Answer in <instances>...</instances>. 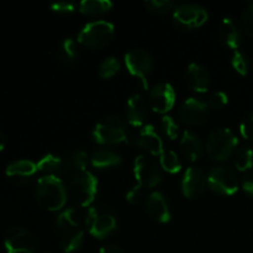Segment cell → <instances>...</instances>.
I'll return each mask as SVG.
<instances>
[{"label":"cell","instance_id":"cell-1","mask_svg":"<svg viewBox=\"0 0 253 253\" xmlns=\"http://www.w3.org/2000/svg\"><path fill=\"white\" fill-rule=\"evenodd\" d=\"M35 194L39 204L49 211H58L67 203V188L61 178L42 175L35 188Z\"/></svg>","mask_w":253,"mask_h":253},{"label":"cell","instance_id":"cell-2","mask_svg":"<svg viewBox=\"0 0 253 253\" xmlns=\"http://www.w3.org/2000/svg\"><path fill=\"white\" fill-rule=\"evenodd\" d=\"M98 192V179L88 170L76 172L69 179L67 187V194L72 202L82 208L89 207L94 202Z\"/></svg>","mask_w":253,"mask_h":253},{"label":"cell","instance_id":"cell-3","mask_svg":"<svg viewBox=\"0 0 253 253\" xmlns=\"http://www.w3.org/2000/svg\"><path fill=\"white\" fill-rule=\"evenodd\" d=\"M93 140L100 145H118L128 140V131L125 121L115 115L101 119L91 131Z\"/></svg>","mask_w":253,"mask_h":253},{"label":"cell","instance_id":"cell-4","mask_svg":"<svg viewBox=\"0 0 253 253\" xmlns=\"http://www.w3.org/2000/svg\"><path fill=\"white\" fill-rule=\"evenodd\" d=\"M85 226L89 234L95 239H105L118 227V221L113 210L106 205H94L85 215Z\"/></svg>","mask_w":253,"mask_h":253},{"label":"cell","instance_id":"cell-5","mask_svg":"<svg viewBox=\"0 0 253 253\" xmlns=\"http://www.w3.org/2000/svg\"><path fill=\"white\" fill-rule=\"evenodd\" d=\"M237 143V137L230 128H217L209 133L205 148L212 160L225 161L234 155Z\"/></svg>","mask_w":253,"mask_h":253},{"label":"cell","instance_id":"cell-6","mask_svg":"<svg viewBox=\"0 0 253 253\" xmlns=\"http://www.w3.org/2000/svg\"><path fill=\"white\" fill-rule=\"evenodd\" d=\"M114 36V25L105 20L88 22L78 34V42L88 48L96 49L106 46Z\"/></svg>","mask_w":253,"mask_h":253},{"label":"cell","instance_id":"cell-7","mask_svg":"<svg viewBox=\"0 0 253 253\" xmlns=\"http://www.w3.org/2000/svg\"><path fill=\"white\" fill-rule=\"evenodd\" d=\"M209 14L207 9L199 4L184 2L179 4L173 10V22L175 26L184 31L195 30L207 22Z\"/></svg>","mask_w":253,"mask_h":253},{"label":"cell","instance_id":"cell-8","mask_svg":"<svg viewBox=\"0 0 253 253\" xmlns=\"http://www.w3.org/2000/svg\"><path fill=\"white\" fill-rule=\"evenodd\" d=\"M239 177L227 166H215L208 173V187L220 195H232L239 190Z\"/></svg>","mask_w":253,"mask_h":253},{"label":"cell","instance_id":"cell-9","mask_svg":"<svg viewBox=\"0 0 253 253\" xmlns=\"http://www.w3.org/2000/svg\"><path fill=\"white\" fill-rule=\"evenodd\" d=\"M125 64L127 71L141 79L143 88L147 89V77L155 67L152 56L143 48H132L125 54Z\"/></svg>","mask_w":253,"mask_h":253},{"label":"cell","instance_id":"cell-10","mask_svg":"<svg viewBox=\"0 0 253 253\" xmlns=\"http://www.w3.org/2000/svg\"><path fill=\"white\" fill-rule=\"evenodd\" d=\"M133 174L138 185L145 188H153L162 180L161 168L155 158L147 155H141L133 162Z\"/></svg>","mask_w":253,"mask_h":253},{"label":"cell","instance_id":"cell-11","mask_svg":"<svg viewBox=\"0 0 253 253\" xmlns=\"http://www.w3.org/2000/svg\"><path fill=\"white\" fill-rule=\"evenodd\" d=\"M4 246L7 253H35L36 242L29 230L14 226L5 234Z\"/></svg>","mask_w":253,"mask_h":253},{"label":"cell","instance_id":"cell-12","mask_svg":"<svg viewBox=\"0 0 253 253\" xmlns=\"http://www.w3.org/2000/svg\"><path fill=\"white\" fill-rule=\"evenodd\" d=\"M148 104L156 113H168L175 104V91L172 84H156L148 94Z\"/></svg>","mask_w":253,"mask_h":253},{"label":"cell","instance_id":"cell-13","mask_svg":"<svg viewBox=\"0 0 253 253\" xmlns=\"http://www.w3.org/2000/svg\"><path fill=\"white\" fill-rule=\"evenodd\" d=\"M208 110L209 106L207 101L192 96L183 101L179 109V118L187 125H199L208 118Z\"/></svg>","mask_w":253,"mask_h":253},{"label":"cell","instance_id":"cell-14","mask_svg":"<svg viewBox=\"0 0 253 253\" xmlns=\"http://www.w3.org/2000/svg\"><path fill=\"white\" fill-rule=\"evenodd\" d=\"M208 184V175L202 168L189 167L184 172L182 179V193L184 197L193 199L204 192Z\"/></svg>","mask_w":253,"mask_h":253},{"label":"cell","instance_id":"cell-15","mask_svg":"<svg viewBox=\"0 0 253 253\" xmlns=\"http://www.w3.org/2000/svg\"><path fill=\"white\" fill-rule=\"evenodd\" d=\"M37 165L29 160H17L7 165L6 175L14 184L25 185L30 183L37 172Z\"/></svg>","mask_w":253,"mask_h":253},{"label":"cell","instance_id":"cell-16","mask_svg":"<svg viewBox=\"0 0 253 253\" xmlns=\"http://www.w3.org/2000/svg\"><path fill=\"white\" fill-rule=\"evenodd\" d=\"M135 143L153 156H160L165 151L162 138L152 125H145L140 128L135 137Z\"/></svg>","mask_w":253,"mask_h":253},{"label":"cell","instance_id":"cell-17","mask_svg":"<svg viewBox=\"0 0 253 253\" xmlns=\"http://www.w3.org/2000/svg\"><path fill=\"white\" fill-rule=\"evenodd\" d=\"M146 211L158 222H168L170 220V210L168 207V202L165 195L161 192H152L145 202Z\"/></svg>","mask_w":253,"mask_h":253},{"label":"cell","instance_id":"cell-18","mask_svg":"<svg viewBox=\"0 0 253 253\" xmlns=\"http://www.w3.org/2000/svg\"><path fill=\"white\" fill-rule=\"evenodd\" d=\"M147 101L140 93H135L130 96L126 105V118L128 124L133 127L143 125L147 118Z\"/></svg>","mask_w":253,"mask_h":253},{"label":"cell","instance_id":"cell-19","mask_svg":"<svg viewBox=\"0 0 253 253\" xmlns=\"http://www.w3.org/2000/svg\"><path fill=\"white\" fill-rule=\"evenodd\" d=\"M187 84L192 90L197 93H205L210 85V76L204 66L197 62H192L188 66L185 73Z\"/></svg>","mask_w":253,"mask_h":253},{"label":"cell","instance_id":"cell-20","mask_svg":"<svg viewBox=\"0 0 253 253\" xmlns=\"http://www.w3.org/2000/svg\"><path fill=\"white\" fill-rule=\"evenodd\" d=\"M36 165L40 172L44 173L46 175H52V177L59 178L61 175L66 174L71 170L68 161L59 157V156L53 155V153H49V155L42 157Z\"/></svg>","mask_w":253,"mask_h":253},{"label":"cell","instance_id":"cell-21","mask_svg":"<svg viewBox=\"0 0 253 253\" xmlns=\"http://www.w3.org/2000/svg\"><path fill=\"white\" fill-rule=\"evenodd\" d=\"M219 39L222 44L236 51L241 44L242 35L236 22L230 17H225L219 26Z\"/></svg>","mask_w":253,"mask_h":253},{"label":"cell","instance_id":"cell-22","mask_svg":"<svg viewBox=\"0 0 253 253\" xmlns=\"http://www.w3.org/2000/svg\"><path fill=\"white\" fill-rule=\"evenodd\" d=\"M203 150H204L203 143L197 133L193 131L183 132L182 138H180V151L188 161L195 162L199 160L203 155Z\"/></svg>","mask_w":253,"mask_h":253},{"label":"cell","instance_id":"cell-23","mask_svg":"<svg viewBox=\"0 0 253 253\" xmlns=\"http://www.w3.org/2000/svg\"><path fill=\"white\" fill-rule=\"evenodd\" d=\"M90 163L94 168L105 169V168L116 167L121 163V157L118 152L109 148H100L94 151L90 156Z\"/></svg>","mask_w":253,"mask_h":253},{"label":"cell","instance_id":"cell-24","mask_svg":"<svg viewBox=\"0 0 253 253\" xmlns=\"http://www.w3.org/2000/svg\"><path fill=\"white\" fill-rule=\"evenodd\" d=\"M111 7L113 2L109 0H83L78 5V9L82 14L91 17L105 14Z\"/></svg>","mask_w":253,"mask_h":253},{"label":"cell","instance_id":"cell-25","mask_svg":"<svg viewBox=\"0 0 253 253\" xmlns=\"http://www.w3.org/2000/svg\"><path fill=\"white\" fill-rule=\"evenodd\" d=\"M84 232L81 227H76L69 231L64 232L61 239V246L66 253H72L81 249L83 245Z\"/></svg>","mask_w":253,"mask_h":253},{"label":"cell","instance_id":"cell-26","mask_svg":"<svg viewBox=\"0 0 253 253\" xmlns=\"http://www.w3.org/2000/svg\"><path fill=\"white\" fill-rule=\"evenodd\" d=\"M76 227H79V214L73 208H68V209L63 210L57 216L56 229L62 234L72 229H76Z\"/></svg>","mask_w":253,"mask_h":253},{"label":"cell","instance_id":"cell-27","mask_svg":"<svg viewBox=\"0 0 253 253\" xmlns=\"http://www.w3.org/2000/svg\"><path fill=\"white\" fill-rule=\"evenodd\" d=\"M78 43L73 39H71V37L61 41V43L58 44V48H57V58L62 63H71V62H73L77 58V56H78Z\"/></svg>","mask_w":253,"mask_h":253},{"label":"cell","instance_id":"cell-28","mask_svg":"<svg viewBox=\"0 0 253 253\" xmlns=\"http://www.w3.org/2000/svg\"><path fill=\"white\" fill-rule=\"evenodd\" d=\"M234 165L241 172H249L253 166V150L250 146H241L234 153Z\"/></svg>","mask_w":253,"mask_h":253},{"label":"cell","instance_id":"cell-29","mask_svg":"<svg viewBox=\"0 0 253 253\" xmlns=\"http://www.w3.org/2000/svg\"><path fill=\"white\" fill-rule=\"evenodd\" d=\"M160 165L166 172L172 173V174L179 172L180 168H182V162H180L179 156L177 155V152L172 150H165L161 153Z\"/></svg>","mask_w":253,"mask_h":253},{"label":"cell","instance_id":"cell-30","mask_svg":"<svg viewBox=\"0 0 253 253\" xmlns=\"http://www.w3.org/2000/svg\"><path fill=\"white\" fill-rule=\"evenodd\" d=\"M120 71V62L116 57L109 56L101 61L99 66V76L103 79H109Z\"/></svg>","mask_w":253,"mask_h":253},{"label":"cell","instance_id":"cell-31","mask_svg":"<svg viewBox=\"0 0 253 253\" xmlns=\"http://www.w3.org/2000/svg\"><path fill=\"white\" fill-rule=\"evenodd\" d=\"M89 160L86 152L84 150H76L67 161H68V165L71 169L77 170V172H83L86 170V166H88Z\"/></svg>","mask_w":253,"mask_h":253},{"label":"cell","instance_id":"cell-32","mask_svg":"<svg viewBox=\"0 0 253 253\" xmlns=\"http://www.w3.org/2000/svg\"><path fill=\"white\" fill-rule=\"evenodd\" d=\"M146 9L155 14H167L170 10H174V4L170 0H146L143 2Z\"/></svg>","mask_w":253,"mask_h":253},{"label":"cell","instance_id":"cell-33","mask_svg":"<svg viewBox=\"0 0 253 253\" xmlns=\"http://www.w3.org/2000/svg\"><path fill=\"white\" fill-rule=\"evenodd\" d=\"M161 128H162L165 136H167L169 140H175L179 133V126L175 123L174 119L169 115H165L161 120Z\"/></svg>","mask_w":253,"mask_h":253},{"label":"cell","instance_id":"cell-34","mask_svg":"<svg viewBox=\"0 0 253 253\" xmlns=\"http://www.w3.org/2000/svg\"><path fill=\"white\" fill-rule=\"evenodd\" d=\"M231 64L235 71L239 74H241V76H246L247 72H249V61H247V57L241 51H239V49L234 51V53H232Z\"/></svg>","mask_w":253,"mask_h":253},{"label":"cell","instance_id":"cell-35","mask_svg":"<svg viewBox=\"0 0 253 253\" xmlns=\"http://www.w3.org/2000/svg\"><path fill=\"white\" fill-rule=\"evenodd\" d=\"M227 100H229V98L224 91L216 90L210 94V96L208 98V106L216 110V109L224 108L227 104Z\"/></svg>","mask_w":253,"mask_h":253},{"label":"cell","instance_id":"cell-36","mask_svg":"<svg viewBox=\"0 0 253 253\" xmlns=\"http://www.w3.org/2000/svg\"><path fill=\"white\" fill-rule=\"evenodd\" d=\"M242 26L246 34L253 39V2L247 5L242 12Z\"/></svg>","mask_w":253,"mask_h":253},{"label":"cell","instance_id":"cell-37","mask_svg":"<svg viewBox=\"0 0 253 253\" xmlns=\"http://www.w3.org/2000/svg\"><path fill=\"white\" fill-rule=\"evenodd\" d=\"M51 9L53 11L59 12V14H71L77 9V4L73 1H67V0H61V1L51 2Z\"/></svg>","mask_w":253,"mask_h":253},{"label":"cell","instance_id":"cell-38","mask_svg":"<svg viewBox=\"0 0 253 253\" xmlns=\"http://www.w3.org/2000/svg\"><path fill=\"white\" fill-rule=\"evenodd\" d=\"M240 132L246 140L253 142V114H250L242 120L241 125H240Z\"/></svg>","mask_w":253,"mask_h":253},{"label":"cell","instance_id":"cell-39","mask_svg":"<svg viewBox=\"0 0 253 253\" xmlns=\"http://www.w3.org/2000/svg\"><path fill=\"white\" fill-rule=\"evenodd\" d=\"M143 197V187L141 185H135L126 193V200L131 204H138L142 200Z\"/></svg>","mask_w":253,"mask_h":253},{"label":"cell","instance_id":"cell-40","mask_svg":"<svg viewBox=\"0 0 253 253\" xmlns=\"http://www.w3.org/2000/svg\"><path fill=\"white\" fill-rule=\"evenodd\" d=\"M242 188H244L245 193L253 198V169L246 172V174L242 178Z\"/></svg>","mask_w":253,"mask_h":253},{"label":"cell","instance_id":"cell-41","mask_svg":"<svg viewBox=\"0 0 253 253\" xmlns=\"http://www.w3.org/2000/svg\"><path fill=\"white\" fill-rule=\"evenodd\" d=\"M99 253H124L123 250L116 245H104L99 250Z\"/></svg>","mask_w":253,"mask_h":253},{"label":"cell","instance_id":"cell-42","mask_svg":"<svg viewBox=\"0 0 253 253\" xmlns=\"http://www.w3.org/2000/svg\"><path fill=\"white\" fill-rule=\"evenodd\" d=\"M5 147V135L2 133V131H0V151L4 150Z\"/></svg>","mask_w":253,"mask_h":253}]
</instances>
